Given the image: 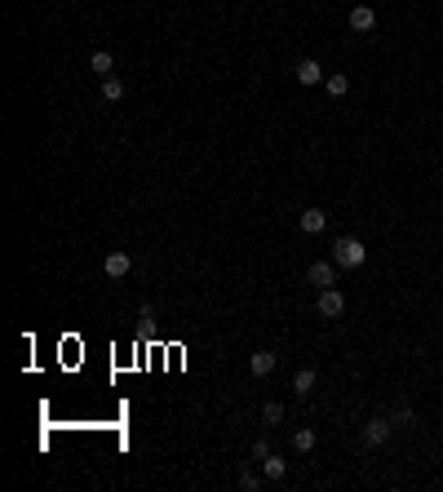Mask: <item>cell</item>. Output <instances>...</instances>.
<instances>
[{
    "mask_svg": "<svg viewBox=\"0 0 443 492\" xmlns=\"http://www.w3.org/2000/svg\"><path fill=\"white\" fill-rule=\"evenodd\" d=\"M89 67L98 71V75H111V71H116V58H111V49H98V53L89 58Z\"/></svg>",
    "mask_w": 443,
    "mask_h": 492,
    "instance_id": "cell-13",
    "label": "cell"
},
{
    "mask_svg": "<svg viewBox=\"0 0 443 492\" xmlns=\"http://www.w3.org/2000/svg\"><path fill=\"white\" fill-rule=\"evenodd\" d=\"M315 439H319V434L310 430V426H301V430H293V448H297V452H310V448H315Z\"/></svg>",
    "mask_w": 443,
    "mask_h": 492,
    "instance_id": "cell-15",
    "label": "cell"
},
{
    "mask_svg": "<svg viewBox=\"0 0 443 492\" xmlns=\"http://www.w3.org/2000/svg\"><path fill=\"white\" fill-rule=\"evenodd\" d=\"M297 226H301L306 235H319V231L328 226V213H319V209H306V213L297 217Z\"/></svg>",
    "mask_w": 443,
    "mask_h": 492,
    "instance_id": "cell-10",
    "label": "cell"
},
{
    "mask_svg": "<svg viewBox=\"0 0 443 492\" xmlns=\"http://www.w3.org/2000/svg\"><path fill=\"white\" fill-rule=\"evenodd\" d=\"M102 271H107L111 280H125L129 271H134V258H129V253H107V262H102Z\"/></svg>",
    "mask_w": 443,
    "mask_h": 492,
    "instance_id": "cell-9",
    "label": "cell"
},
{
    "mask_svg": "<svg viewBox=\"0 0 443 492\" xmlns=\"http://www.w3.org/2000/svg\"><path fill=\"white\" fill-rule=\"evenodd\" d=\"M275 364H279V355H275V351H253V355H249L253 377H270V373H275Z\"/></svg>",
    "mask_w": 443,
    "mask_h": 492,
    "instance_id": "cell-8",
    "label": "cell"
},
{
    "mask_svg": "<svg viewBox=\"0 0 443 492\" xmlns=\"http://www.w3.org/2000/svg\"><path fill=\"white\" fill-rule=\"evenodd\" d=\"M262 484H266V475H257V470H240V488L244 492H257Z\"/></svg>",
    "mask_w": 443,
    "mask_h": 492,
    "instance_id": "cell-17",
    "label": "cell"
},
{
    "mask_svg": "<svg viewBox=\"0 0 443 492\" xmlns=\"http://www.w3.org/2000/svg\"><path fill=\"white\" fill-rule=\"evenodd\" d=\"M346 23H351V32H372V27H377V9L372 5H355Z\"/></svg>",
    "mask_w": 443,
    "mask_h": 492,
    "instance_id": "cell-7",
    "label": "cell"
},
{
    "mask_svg": "<svg viewBox=\"0 0 443 492\" xmlns=\"http://www.w3.org/2000/svg\"><path fill=\"white\" fill-rule=\"evenodd\" d=\"M364 258H368V249H364L355 235H342V240L333 244V262L342 271H355V267H364Z\"/></svg>",
    "mask_w": 443,
    "mask_h": 492,
    "instance_id": "cell-1",
    "label": "cell"
},
{
    "mask_svg": "<svg viewBox=\"0 0 443 492\" xmlns=\"http://www.w3.org/2000/svg\"><path fill=\"white\" fill-rule=\"evenodd\" d=\"M293 75H297V84H306V89H315L319 80H328V75H324V67H319L315 58H301L297 67H293Z\"/></svg>",
    "mask_w": 443,
    "mask_h": 492,
    "instance_id": "cell-5",
    "label": "cell"
},
{
    "mask_svg": "<svg viewBox=\"0 0 443 492\" xmlns=\"http://www.w3.org/2000/svg\"><path fill=\"white\" fill-rule=\"evenodd\" d=\"M324 89L333 93V98H346V93H351V80H346V71H333V75L324 80Z\"/></svg>",
    "mask_w": 443,
    "mask_h": 492,
    "instance_id": "cell-12",
    "label": "cell"
},
{
    "mask_svg": "<svg viewBox=\"0 0 443 492\" xmlns=\"http://www.w3.org/2000/svg\"><path fill=\"white\" fill-rule=\"evenodd\" d=\"M337 262L328 258V262H310V271H306V284L310 288H337Z\"/></svg>",
    "mask_w": 443,
    "mask_h": 492,
    "instance_id": "cell-2",
    "label": "cell"
},
{
    "mask_svg": "<svg viewBox=\"0 0 443 492\" xmlns=\"http://www.w3.org/2000/svg\"><path fill=\"white\" fill-rule=\"evenodd\" d=\"M390 421H394V426H403V430H412V421H417V417H412V408H408V404H399V408L390 413Z\"/></svg>",
    "mask_w": 443,
    "mask_h": 492,
    "instance_id": "cell-18",
    "label": "cell"
},
{
    "mask_svg": "<svg viewBox=\"0 0 443 492\" xmlns=\"http://www.w3.org/2000/svg\"><path fill=\"white\" fill-rule=\"evenodd\" d=\"M284 470H288V466L275 457V452H270V457L262 461V475H266V484H279V479H284Z\"/></svg>",
    "mask_w": 443,
    "mask_h": 492,
    "instance_id": "cell-11",
    "label": "cell"
},
{
    "mask_svg": "<svg viewBox=\"0 0 443 492\" xmlns=\"http://www.w3.org/2000/svg\"><path fill=\"white\" fill-rule=\"evenodd\" d=\"M315 386H319V373H315V368H297V373H293V395H297V399H310V395H315Z\"/></svg>",
    "mask_w": 443,
    "mask_h": 492,
    "instance_id": "cell-6",
    "label": "cell"
},
{
    "mask_svg": "<svg viewBox=\"0 0 443 492\" xmlns=\"http://www.w3.org/2000/svg\"><path fill=\"white\" fill-rule=\"evenodd\" d=\"M262 421H266V426H279V421H284V404H279V399H270L266 408H262Z\"/></svg>",
    "mask_w": 443,
    "mask_h": 492,
    "instance_id": "cell-16",
    "label": "cell"
},
{
    "mask_svg": "<svg viewBox=\"0 0 443 492\" xmlns=\"http://www.w3.org/2000/svg\"><path fill=\"white\" fill-rule=\"evenodd\" d=\"M390 430H394L390 417H372L368 426H364V443H368V448H381V443L390 439Z\"/></svg>",
    "mask_w": 443,
    "mask_h": 492,
    "instance_id": "cell-4",
    "label": "cell"
},
{
    "mask_svg": "<svg viewBox=\"0 0 443 492\" xmlns=\"http://www.w3.org/2000/svg\"><path fill=\"white\" fill-rule=\"evenodd\" d=\"M319 315L324 319H337V315H346V293L342 288H319Z\"/></svg>",
    "mask_w": 443,
    "mask_h": 492,
    "instance_id": "cell-3",
    "label": "cell"
},
{
    "mask_svg": "<svg viewBox=\"0 0 443 492\" xmlns=\"http://www.w3.org/2000/svg\"><path fill=\"white\" fill-rule=\"evenodd\" d=\"M253 457L266 461V457H270V443H266V439H253Z\"/></svg>",
    "mask_w": 443,
    "mask_h": 492,
    "instance_id": "cell-19",
    "label": "cell"
},
{
    "mask_svg": "<svg viewBox=\"0 0 443 492\" xmlns=\"http://www.w3.org/2000/svg\"><path fill=\"white\" fill-rule=\"evenodd\" d=\"M102 98H107V102H120V98H125V80H116V75H102Z\"/></svg>",
    "mask_w": 443,
    "mask_h": 492,
    "instance_id": "cell-14",
    "label": "cell"
}]
</instances>
